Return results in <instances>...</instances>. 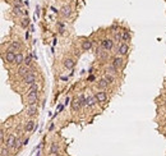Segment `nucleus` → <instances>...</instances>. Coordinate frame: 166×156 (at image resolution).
<instances>
[{"label": "nucleus", "instance_id": "6ab92c4d", "mask_svg": "<svg viewBox=\"0 0 166 156\" xmlns=\"http://www.w3.org/2000/svg\"><path fill=\"white\" fill-rule=\"evenodd\" d=\"M96 102H97V98H96V96L95 95H88L87 96V104L88 106H95L96 105Z\"/></svg>", "mask_w": 166, "mask_h": 156}, {"label": "nucleus", "instance_id": "7ed1b4c3", "mask_svg": "<svg viewBox=\"0 0 166 156\" xmlns=\"http://www.w3.org/2000/svg\"><path fill=\"white\" fill-rule=\"evenodd\" d=\"M36 81H37V77H36L35 72H32V73L27 74L26 77L22 78V83H24V85H28V86H31L32 83H35Z\"/></svg>", "mask_w": 166, "mask_h": 156}, {"label": "nucleus", "instance_id": "f257e3e1", "mask_svg": "<svg viewBox=\"0 0 166 156\" xmlns=\"http://www.w3.org/2000/svg\"><path fill=\"white\" fill-rule=\"evenodd\" d=\"M116 53L119 55H121V56L128 55L129 54V45H128V42H121L120 45H117Z\"/></svg>", "mask_w": 166, "mask_h": 156}, {"label": "nucleus", "instance_id": "412c9836", "mask_svg": "<svg viewBox=\"0 0 166 156\" xmlns=\"http://www.w3.org/2000/svg\"><path fill=\"white\" fill-rule=\"evenodd\" d=\"M121 41H123V42L130 41V33H129L128 29H123V31H121Z\"/></svg>", "mask_w": 166, "mask_h": 156}, {"label": "nucleus", "instance_id": "39448f33", "mask_svg": "<svg viewBox=\"0 0 166 156\" xmlns=\"http://www.w3.org/2000/svg\"><path fill=\"white\" fill-rule=\"evenodd\" d=\"M39 101V92H27V104L28 105H36Z\"/></svg>", "mask_w": 166, "mask_h": 156}, {"label": "nucleus", "instance_id": "2eb2a0df", "mask_svg": "<svg viewBox=\"0 0 166 156\" xmlns=\"http://www.w3.org/2000/svg\"><path fill=\"white\" fill-rule=\"evenodd\" d=\"M106 73H110V74H113V76H116L117 73H119V69L111 63V64H109L108 67H106Z\"/></svg>", "mask_w": 166, "mask_h": 156}, {"label": "nucleus", "instance_id": "473e14b6", "mask_svg": "<svg viewBox=\"0 0 166 156\" xmlns=\"http://www.w3.org/2000/svg\"><path fill=\"white\" fill-rule=\"evenodd\" d=\"M51 10H52L54 13H58V10H56V8H54V7H51Z\"/></svg>", "mask_w": 166, "mask_h": 156}, {"label": "nucleus", "instance_id": "f8f14e48", "mask_svg": "<svg viewBox=\"0 0 166 156\" xmlns=\"http://www.w3.org/2000/svg\"><path fill=\"white\" fill-rule=\"evenodd\" d=\"M35 127H36V122L31 119V120L27 122V124H26V127H24V132H26V133H31V132H33Z\"/></svg>", "mask_w": 166, "mask_h": 156}, {"label": "nucleus", "instance_id": "7c9ffc66", "mask_svg": "<svg viewBox=\"0 0 166 156\" xmlns=\"http://www.w3.org/2000/svg\"><path fill=\"white\" fill-rule=\"evenodd\" d=\"M36 15H40V7H36Z\"/></svg>", "mask_w": 166, "mask_h": 156}, {"label": "nucleus", "instance_id": "ddd939ff", "mask_svg": "<svg viewBox=\"0 0 166 156\" xmlns=\"http://www.w3.org/2000/svg\"><path fill=\"white\" fill-rule=\"evenodd\" d=\"M109 86H110V83H109L105 78H101V79L97 82V88L98 90H105V91H106V88H109Z\"/></svg>", "mask_w": 166, "mask_h": 156}, {"label": "nucleus", "instance_id": "72a5a7b5", "mask_svg": "<svg viewBox=\"0 0 166 156\" xmlns=\"http://www.w3.org/2000/svg\"><path fill=\"white\" fill-rule=\"evenodd\" d=\"M164 106L166 107V98H165V100H164Z\"/></svg>", "mask_w": 166, "mask_h": 156}, {"label": "nucleus", "instance_id": "aec40b11", "mask_svg": "<svg viewBox=\"0 0 166 156\" xmlns=\"http://www.w3.org/2000/svg\"><path fill=\"white\" fill-rule=\"evenodd\" d=\"M49 152H50V155H56V154H59V145L56 142H52L51 143Z\"/></svg>", "mask_w": 166, "mask_h": 156}, {"label": "nucleus", "instance_id": "b1692460", "mask_svg": "<svg viewBox=\"0 0 166 156\" xmlns=\"http://www.w3.org/2000/svg\"><path fill=\"white\" fill-rule=\"evenodd\" d=\"M113 40H114L115 42H119V41H121V32H119V29H117V31H114Z\"/></svg>", "mask_w": 166, "mask_h": 156}, {"label": "nucleus", "instance_id": "393cba45", "mask_svg": "<svg viewBox=\"0 0 166 156\" xmlns=\"http://www.w3.org/2000/svg\"><path fill=\"white\" fill-rule=\"evenodd\" d=\"M28 26H29L28 17H24V18H22V19H20V27H22V28H27Z\"/></svg>", "mask_w": 166, "mask_h": 156}, {"label": "nucleus", "instance_id": "dca6fc26", "mask_svg": "<svg viewBox=\"0 0 166 156\" xmlns=\"http://www.w3.org/2000/svg\"><path fill=\"white\" fill-rule=\"evenodd\" d=\"M92 48V41H89V40H83L82 41V50L83 51H89Z\"/></svg>", "mask_w": 166, "mask_h": 156}, {"label": "nucleus", "instance_id": "c85d7f7f", "mask_svg": "<svg viewBox=\"0 0 166 156\" xmlns=\"http://www.w3.org/2000/svg\"><path fill=\"white\" fill-rule=\"evenodd\" d=\"M13 12H14V14H17V15H20V14H22L20 7H15V5H14V8H13Z\"/></svg>", "mask_w": 166, "mask_h": 156}, {"label": "nucleus", "instance_id": "bb28decb", "mask_svg": "<svg viewBox=\"0 0 166 156\" xmlns=\"http://www.w3.org/2000/svg\"><path fill=\"white\" fill-rule=\"evenodd\" d=\"M24 65H27V67H32V56L31 55H27L26 58H24Z\"/></svg>", "mask_w": 166, "mask_h": 156}, {"label": "nucleus", "instance_id": "0eeeda50", "mask_svg": "<svg viewBox=\"0 0 166 156\" xmlns=\"http://www.w3.org/2000/svg\"><path fill=\"white\" fill-rule=\"evenodd\" d=\"M95 96H96V98H97V102H105V101L108 100V93H106L105 90H100V91H97V92L95 93Z\"/></svg>", "mask_w": 166, "mask_h": 156}, {"label": "nucleus", "instance_id": "4468645a", "mask_svg": "<svg viewBox=\"0 0 166 156\" xmlns=\"http://www.w3.org/2000/svg\"><path fill=\"white\" fill-rule=\"evenodd\" d=\"M63 64H64V67H65L67 69H73L74 68V65H76V61H74L73 59L67 58V59H64Z\"/></svg>", "mask_w": 166, "mask_h": 156}, {"label": "nucleus", "instance_id": "a878e982", "mask_svg": "<svg viewBox=\"0 0 166 156\" xmlns=\"http://www.w3.org/2000/svg\"><path fill=\"white\" fill-rule=\"evenodd\" d=\"M23 142H24V141H22L20 138H17V141H15V143H14V147H13V148H14V150H19L22 146H24Z\"/></svg>", "mask_w": 166, "mask_h": 156}, {"label": "nucleus", "instance_id": "f03ea898", "mask_svg": "<svg viewBox=\"0 0 166 156\" xmlns=\"http://www.w3.org/2000/svg\"><path fill=\"white\" fill-rule=\"evenodd\" d=\"M15 56H17V53H15V51H13V50L8 49V50H7V53L4 54L3 59H4L7 63L12 64V63H14V61H15Z\"/></svg>", "mask_w": 166, "mask_h": 156}, {"label": "nucleus", "instance_id": "f3484780", "mask_svg": "<svg viewBox=\"0 0 166 156\" xmlns=\"http://www.w3.org/2000/svg\"><path fill=\"white\" fill-rule=\"evenodd\" d=\"M8 49L13 50V51H19L20 50V42L19 41H12Z\"/></svg>", "mask_w": 166, "mask_h": 156}, {"label": "nucleus", "instance_id": "6e6552de", "mask_svg": "<svg viewBox=\"0 0 166 156\" xmlns=\"http://www.w3.org/2000/svg\"><path fill=\"white\" fill-rule=\"evenodd\" d=\"M60 14H61L64 18H69V17L72 15V8H70V5H64V7H61Z\"/></svg>", "mask_w": 166, "mask_h": 156}, {"label": "nucleus", "instance_id": "9b49d317", "mask_svg": "<svg viewBox=\"0 0 166 156\" xmlns=\"http://www.w3.org/2000/svg\"><path fill=\"white\" fill-rule=\"evenodd\" d=\"M15 141H17V137L14 136V134H10L8 138H7V142H5V146L8 147V148H13L14 147V143H15Z\"/></svg>", "mask_w": 166, "mask_h": 156}, {"label": "nucleus", "instance_id": "2f4dec72", "mask_svg": "<svg viewBox=\"0 0 166 156\" xmlns=\"http://www.w3.org/2000/svg\"><path fill=\"white\" fill-rule=\"evenodd\" d=\"M69 102H70V98H69V97H67V98H65V105H68Z\"/></svg>", "mask_w": 166, "mask_h": 156}, {"label": "nucleus", "instance_id": "5701e85b", "mask_svg": "<svg viewBox=\"0 0 166 156\" xmlns=\"http://www.w3.org/2000/svg\"><path fill=\"white\" fill-rule=\"evenodd\" d=\"M27 92H40V85L37 82H35V83H32L31 86H29L28 91Z\"/></svg>", "mask_w": 166, "mask_h": 156}, {"label": "nucleus", "instance_id": "c756f323", "mask_svg": "<svg viewBox=\"0 0 166 156\" xmlns=\"http://www.w3.org/2000/svg\"><path fill=\"white\" fill-rule=\"evenodd\" d=\"M14 5L15 7H20L22 5V0H14Z\"/></svg>", "mask_w": 166, "mask_h": 156}, {"label": "nucleus", "instance_id": "cd10ccee", "mask_svg": "<svg viewBox=\"0 0 166 156\" xmlns=\"http://www.w3.org/2000/svg\"><path fill=\"white\" fill-rule=\"evenodd\" d=\"M9 154V148L5 145H1V156H8Z\"/></svg>", "mask_w": 166, "mask_h": 156}, {"label": "nucleus", "instance_id": "1a4fd4ad", "mask_svg": "<svg viewBox=\"0 0 166 156\" xmlns=\"http://www.w3.org/2000/svg\"><path fill=\"white\" fill-rule=\"evenodd\" d=\"M26 111H27V115L28 117H35L39 113V107H37V105H28Z\"/></svg>", "mask_w": 166, "mask_h": 156}, {"label": "nucleus", "instance_id": "20e7f679", "mask_svg": "<svg viewBox=\"0 0 166 156\" xmlns=\"http://www.w3.org/2000/svg\"><path fill=\"white\" fill-rule=\"evenodd\" d=\"M113 64H114L117 69H123L124 65H125V60H124V58H123L121 55H116V56L113 58Z\"/></svg>", "mask_w": 166, "mask_h": 156}, {"label": "nucleus", "instance_id": "423d86ee", "mask_svg": "<svg viewBox=\"0 0 166 156\" xmlns=\"http://www.w3.org/2000/svg\"><path fill=\"white\" fill-rule=\"evenodd\" d=\"M114 40L113 39H104L101 41V46L104 48L105 50H108V51H111L113 48H114Z\"/></svg>", "mask_w": 166, "mask_h": 156}, {"label": "nucleus", "instance_id": "4be33fe9", "mask_svg": "<svg viewBox=\"0 0 166 156\" xmlns=\"http://www.w3.org/2000/svg\"><path fill=\"white\" fill-rule=\"evenodd\" d=\"M104 78L108 81L110 85H113V83H115V82H116L115 76H113V74H110V73H105V74H104Z\"/></svg>", "mask_w": 166, "mask_h": 156}, {"label": "nucleus", "instance_id": "9d476101", "mask_svg": "<svg viewBox=\"0 0 166 156\" xmlns=\"http://www.w3.org/2000/svg\"><path fill=\"white\" fill-rule=\"evenodd\" d=\"M70 105H72V110L73 111H79V109L82 107V102H81L79 97H76V98H73V101L70 102Z\"/></svg>", "mask_w": 166, "mask_h": 156}, {"label": "nucleus", "instance_id": "a211bd4d", "mask_svg": "<svg viewBox=\"0 0 166 156\" xmlns=\"http://www.w3.org/2000/svg\"><path fill=\"white\" fill-rule=\"evenodd\" d=\"M14 64H17L18 67H19V65H23V64H24V56H23V54H22V53H18V54H17Z\"/></svg>", "mask_w": 166, "mask_h": 156}]
</instances>
